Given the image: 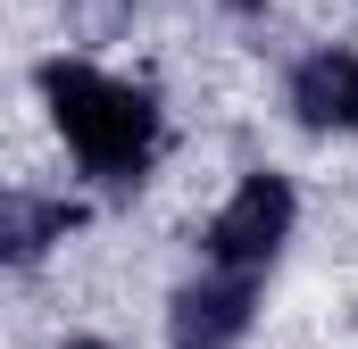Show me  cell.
Segmentation results:
<instances>
[{
	"instance_id": "cell-6",
	"label": "cell",
	"mask_w": 358,
	"mask_h": 349,
	"mask_svg": "<svg viewBox=\"0 0 358 349\" xmlns=\"http://www.w3.org/2000/svg\"><path fill=\"white\" fill-rule=\"evenodd\" d=\"M67 349H108V341H67Z\"/></svg>"
},
{
	"instance_id": "cell-5",
	"label": "cell",
	"mask_w": 358,
	"mask_h": 349,
	"mask_svg": "<svg viewBox=\"0 0 358 349\" xmlns=\"http://www.w3.org/2000/svg\"><path fill=\"white\" fill-rule=\"evenodd\" d=\"M67 225H76L67 200H25V191H8V208H0V250L17 266H34L50 242H67Z\"/></svg>"
},
{
	"instance_id": "cell-2",
	"label": "cell",
	"mask_w": 358,
	"mask_h": 349,
	"mask_svg": "<svg viewBox=\"0 0 358 349\" xmlns=\"http://www.w3.org/2000/svg\"><path fill=\"white\" fill-rule=\"evenodd\" d=\"M292 233V183L283 174H242V191L208 216V258L225 274H259Z\"/></svg>"
},
{
	"instance_id": "cell-4",
	"label": "cell",
	"mask_w": 358,
	"mask_h": 349,
	"mask_svg": "<svg viewBox=\"0 0 358 349\" xmlns=\"http://www.w3.org/2000/svg\"><path fill=\"white\" fill-rule=\"evenodd\" d=\"M292 108H300V125H350L358 133V59L350 50H317L300 75H292Z\"/></svg>"
},
{
	"instance_id": "cell-3",
	"label": "cell",
	"mask_w": 358,
	"mask_h": 349,
	"mask_svg": "<svg viewBox=\"0 0 358 349\" xmlns=\"http://www.w3.org/2000/svg\"><path fill=\"white\" fill-rule=\"evenodd\" d=\"M250 299H259L250 274H200V283H183L176 308H167L176 349H234L250 333Z\"/></svg>"
},
{
	"instance_id": "cell-1",
	"label": "cell",
	"mask_w": 358,
	"mask_h": 349,
	"mask_svg": "<svg viewBox=\"0 0 358 349\" xmlns=\"http://www.w3.org/2000/svg\"><path fill=\"white\" fill-rule=\"evenodd\" d=\"M42 100H50L59 133L76 142V158H84L100 183H134V174L150 167V150H159V108H150V91L50 59V67H42Z\"/></svg>"
}]
</instances>
